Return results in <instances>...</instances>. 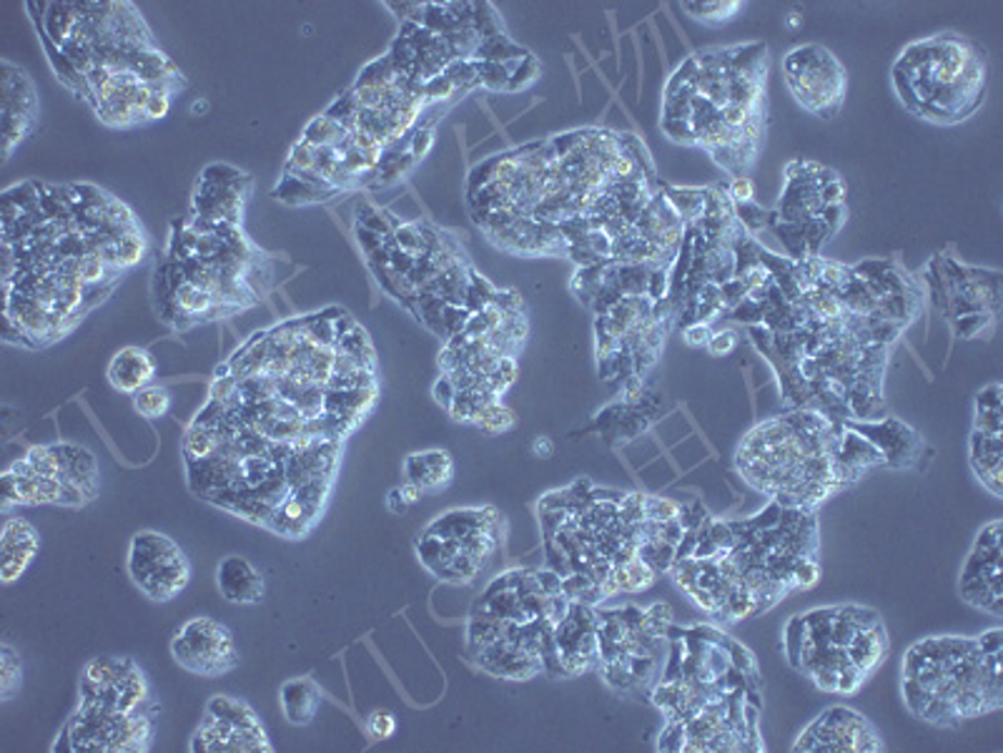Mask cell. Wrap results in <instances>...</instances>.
<instances>
[{
    "label": "cell",
    "instance_id": "2",
    "mask_svg": "<svg viewBox=\"0 0 1003 753\" xmlns=\"http://www.w3.org/2000/svg\"><path fill=\"white\" fill-rule=\"evenodd\" d=\"M874 468H888L874 442L813 409L758 422L735 449V470L747 485L808 513Z\"/></svg>",
    "mask_w": 1003,
    "mask_h": 753
},
{
    "label": "cell",
    "instance_id": "4",
    "mask_svg": "<svg viewBox=\"0 0 1003 753\" xmlns=\"http://www.w3.org/2000/svg\"><path fill=\"white\" fill-rule=\"evenodd\" d=\"M989 84V53L961 33L911 40L891 65V86L903 109L933 126H958L971 119Z\"/></svg>",
    "mask_w": 1003,
    "mask_h": 753
},
{
    "label": "cell",
    "instance_id": "27",
    "mask_svg": "<svg viewBox=\"0 0 1003 753\" xmlns=\"http://www.w3.org/2000/svg\"><path fill=\"white\" fill-rule=\"evenodd\" d=\"M274 199L289 203V207H307V203H322L332 199L324 188L304 182L299 176H282V182L274 188Z\"/></svg>",
    "mask_w": 1003,
    "mask_h": 753
},
{
    "label": "cell",
    "instance_id": "45",
    "mask_svg": "<svg viewBox=\"0 0 1003 753\" xmlns=\"http://www.w3.org/2000/svg\"><path fill=\"white\" fill-rule=\"evenodd\" d=\"M532 453L537 455V457H553V453H555L553 440H549V437H542V435H540V437H534V442H532Z\"/></svg>",
    "mask_w": 1003,
    "mask_h": 753
},
{
    "label": "cell",
    "instance_id": "25",
    "mask_svg": "<svg viewBox=\"0 0 1003 753\" xmlns=\"http://www.w3.org/2000/svg\"><path fill=\"white\" fill-rule=\"evenodd\" d=\"M134 666H136L134 658L106 656V658L88 661L84 668V678H81V699L113 689V686H116Z\"/></svg>",
    "mask_w": 1003,
    "mask_h": 753
},
{
    "label": "cell",
    "instance_id": "46",
    "mask_svg": "<svg viewBox=\"0 0 1003 753\" xmlns=\"http://www.w3.org/2000/svg\"><path fill=\"white\" fill-rule=\"evenodd\" d=\"M386 507H389V513H394V515H401L407 510V503L401 501L399 490H392L389 497H386Z\"/></svg>",
    "mask_w": 1003,
    "mask_h": 753
},
{
    "label": "cell",
    "instance_id": "42",
    "mask_svg": "<svg viewBox=\"0 0 1003 753\" xmlns=\"http://www.w3.org/2000/svg\"><path fill=\"white\" fill-rule=\"evenodd\" d=\"M713 337V326L708 322H693L682 326V342L688 347H708Z\"/></svg>",
    "mask_w": 1003,
    "mask_h": 753
},
{
    "label": "cell",
    "instance_id": "11",
    "mask_svg": "<svg viewBox=\"0 0 1003 753\" xmlns=\"http://www.w3.org/2000/svg\"><path fill=\"white\" fill-rule=\"evenodd\" d=\"M597 605L570 601L560 624L553 628L545 649V674L553 678H572L597 670Z\"/></svg>",
    "mask_w": 1003,
    "mask_h": 753
},
{
    "label": "cell",
    "instance_id": "6",
    "mask_svg": "<svg viewBox=\"0 0 1003 753\" xmlns=\"http://www.w3.org/2000/svg\"><path fill=\"white\" fill-rule=\"evenodd\" d=\"M505 520L495 507H459L439 515L417 538L419 563L434 578L470 585L502 543Z\"/></svg>",
    "mask_w": 1003,
    "mask_h": 753
},
{
    "label": "cell",
    "instance_id": "41",
    "mask_svg": "<svg viewBox=\"0 0 1003 753\" xmlns=\"http://www.w3.org/2000/svg\"><path fill=\"white\" fill-rule=\"evenodd\" d=\"M740 345V337H738V332L733 330H718V332H713V337L708 342V349L710 355L715 357H726L730 355V351H733L735 347Z\"/></svg>",
    "mask_w": 1003,
    "mask_h": 753
},
{
    "label": "cell",
    "instance_id": "3",
    "mask_svg": "<svg viewBox=\"0 0 1003 753\" xmlns=\"http://www.w3.org/2000/svg\"><path fill=\"white\" fill-rule=\"evenodd\" d=\"M903 699L920 721L958 726L1001 708V628L976 638L936 635L911 645Z\"/></svg>",
    "mask_w": 1003,
    "mask_h": 753
},
{
    "label": "cell",
    "instance_id": "48",
    "mask_svg": "<svg viewBox=\"0 0 1003 753\" xmlns=\"http://www.w3.org/2000/svg\"><path fill=\"white\" fill-rule=\"evenodd\" d=\"M801 23H803V18H801V15H797V13L788 15V28H797V26H801Z\"/></svg>",
    "mask_w": 1003,
    "mask_h": 753
},
{
    "label": "cell",
    "instance_id": "7",
    "mask_svg": "<svg viewBox=\"0 0 1003 753\" xmlns=\"http://www.w3.org/2000/svg\"><path fill=\"white\" fill-rule=\"evenodd\" d=\"M783 81L795 103L816 119L841 113L849 94V73L833 51L820 44H803L783 55Z\"/></svg>",
    "mask_w": 1003,
    "mask_h": 753
},
{
    "label": "cell",
    "instance_id": "15",
    "mask_svg": "<svg viewBox=\"0 0 1003 753\" xmlns=\"http://www.w3.org/2000/svg\"><path fill=\"white\" fill-rule=\"evenodd\" d=\"M251 192V176L226 163H211L203 169L194 188L191 217L242 226L244 203Z\"/></svg>",
    "mask_w": 1003,
    "mask_h": 753
},
{
    "label": "cell",
    "instance_id": "14",
    "mask_svg": "<svg viewBox=\"0 0 1003 753\" xmlns=\"http://www.w3.org/2000/svg\"><path fill=\"white\" fill-rule=\"evenodd\" d=\"M793 751H883V741L874 726L853 708L833 706L820 714L797 736Z\"/></svg>",
    "mask_w": 1003,
    "mask_h": 753
},
{
    "label": "cell",
    "instance_id": "9",
    "mask_svg": "<svg viewBox=\"0 0 1003 753\" xmlns=\"http://www.w3.org/2000/svg\"><path fill=\"white\" fill-rule=\"evenodd\" d=\"M153 714H121L81 703L65 726L69 751L78 753H138L151 749Z\"/></svg>",
    "mask_w": 1003,
    "mask_h": 753
},
{
    "label": "cell",
    "instance_id": "23",
    "mask_svg": "<svg viewBox=\"0 0 1003 753\" xmlns=\"http://www.w3.org/2000/svg\"><path fill=\"white\" fill-rule=\"evenodd\" d=\"M282 711L286 721L294 726H307L317 718L322 706V689L311 678H292L282 686Z\"/></svg>",
    "mask_w": 1003,
    "mask_h": 753
},
{
    "label": "cell",
    "instance_id": "24",
    "mask_svg": "<svg viewBox=\"0 0 1003 753\" xmlns=\"http://www.w3.org/2000/svg\"><path fill=\"white\" fill-rule=\"evenodd\" d=\"M3 113H18V116H38V96L26 71L11 61H3Z\"/></svg>",
    "mask_w": 1003,
    "mask_h": 753
},
{
    "label": "cell",
    "instance_id": "38",
    "mask_svg": "<svg viewBox=\"0 0 1003 753\" xmlns=\"http://www.w3.org/2000/svg\"><path fill=\"white\" fill-rule=\"evenodd\" d=\"M434 124H437V119H422V124L412 131V138H409V153H412L417 161H422L426 153L432 151Z\"/></svg>",
    "mask_w": 1003,
    "mask_h": 753
},
{
    "label": "cell",
    "instance_id": "5",
    "mask_svg": "<svg viewBox=\"0 0 1003 753\" xmlns=\"http://www.w3.org/2000/svg\"><path fill=\"white\" fill-rule=\"evenodd\" d=\"M845 221V182L816 161H791L776 209L766 211V229L783 242L791 259L818 257Z\"/></svg>",
    "mask_w": 1003,
    "mask_h": 753
},
{
    "label": "cell",
    "instance_id": "17",
    "mask_svg": "<svg viewBox=\"0 0 1003 753\" xmlns=\"http://www.w3.org/2000/svg\"><path fill=\"white\" fill-rule=\"evenodd\" d=\"M191 751H274L264 726H234L203 714L201 726L196 728L191 739Z\"/></svg>",
    "mask_w": 1003,
    "mask_h": 753
},
{
    "label": "cell",
    "instance_id": "44",
    "mask_svg": "<svg viewBox=\"0 0 1003 753\" xmlns=\"http://www.w3.org/2000/svg\"><path fill=\"white\" fill-rule=\"evenodd\" d=\"M399 490V495H401V501L409 505H417L419 501H422V495H424V490L422 487H417L414 482H405V485L397 487Z\"/></svg>",
    "mask_w": 1003,
    "mask_h": 753
},
{
    "label": "cell",
    "instance_id": "40",
    "mask_svg": "<svg viewBox=\"0 0 1003 753\" xmlns=\"http://www.w3.org/2000/svg\"><path fill=\"white\" fill-rule=\"evenodd\" d=\"M174 96L171 91H151L148 94V101L144 106V116L146 121H161L169 116L171 103H174Z\"/></svg>",
    "mask_w": 1003,
    "mask_h": 753
},
{
    "label": "cell",
    "instance_id": "22",
    "mask_svg": "<svg viewBox=\"0 0 1003 753\" xmlns=\"http://www.w3.org/2000/svg\"><path fill=\"white\" fill-rule=\"evenodd\" d=\"M407 482H414L424 493H437L455 480V457L447 449H424L405 460Z\"/></svg>",
    "mask_w": 1003,
    "mask_h": 753
},
{
    "label": "cell",
    "instance_id": "19",
    "mask_svg": "<svg viewBox=\"0 0 1003 753\" xmlns=\"http://www.w3.org/2000/svg\"><path fill=\"white\" fill-rule=\"evenodd\" d=\"M216 585L221 597L234 605H259L264 601L267 585L261 572L246 558L228 555L216 568Z\"/></svg>",
    "mask_w": 1003,
    "mask_h": 753
},
{
    "label": "cell",
    "instance_id": "34",
    "mask_svg": "<svg viewBox=\"0 0 1003 753\" xmlns=\"http://www.w3.org/2000/svg\"><path fill=\"white\" fill-rule=\"evenodd\" d=\"M146 254H148V236L141 226L131 229V232H126L119 239V264L123 272H128V269L141 264V261L146 259Z\"/></svg>",
    "mask_w": 1003,
    "mask_h": 753
},
{
    "label": "cell",
    "instance_id": "18",
    "mask_svg": "<svg viewBox=\"0 0 1003 753\" xmlns=\"http://www.w3.org/2000/svg\"><path fill=\"white\" fill-rule=\"evenodd\" d=\"M38 547V530L28 520L8 515V520L3 522V538H0V558H3L0 560V576H3V583H13L30 568Z\"/></svg>",
    "mask_w": 1003,
    "mask_h": 753
},
{
    "label": "cell",
    "instance_id": "32",
    "mask_svg": "<svg viewBox=\"0 0 1003 753\" xmlns=\"http://www.w3.org/2000/svg\"><path fill=\"white\" fill-rule=\"evenodd\" d=\"M171 403H174V397H171V392L166 387H161V384H148V387L138 390L134 395V409L141 417H146V420H161V417H166L171 412Z\"/></svg>",
    "mask_w": 1003,
    "mask_h": 753
},
{
    "label": "cell",
    "instance_id": "29",
    "mask_svg": "<svg viewBox=\"0 0 1003 753\" xmlns=\"http://www.w3.org/2000/svg\"><path fill=\"white\" fill-rule=\"evenodd\" d=\"M682 11H685L690 18L697 23H705V26H726L733 18H738L740 11H745L743 3L738 0H715V3H682Z\"/></svg>",
    "mask_w": 1003,
    "mask_h": 753
},
{
    "label": "cell",
    "instance_id": "39",
    "mask_svg": "<svg viewBox=\"0 0 1003 753\" xmlns=\"http://www.w3.org/2000/svg\"><path fill=\"white\" fill-rule=\"evenodd\" d=\"M394 731H397V716H394L392 711L376 708V711H372V714H369L367 733L372 736V739H376V741L392 739Z\"/></svg>",
    "mask_w": 1003,
    "mask_h": 753
},
{
    "label": "cell",
    "instance_id": "13",
    "mask_svg": "<svg viewBox=\"0 0 1003 753\" xmlns=\"http://www.w3.org/2000/svg\"><path fill=\"white\" fill-rule=\"evenodd\" d=\"M961 595L978 610L1001 616V520L978 530L976 543L961 570Z\"/></svg>",
    "mask_w": 1003,
    "mask_h": 753
},
{
    "label": "cell",
    "instance_id": "10",
    "mask_svg": "<svg viewBox=\"0 0 1003 753\" xmlns=\"http://www.w3.org/2000/svg\"><path fill=\"white\" fill-rule=\"evenodd\" d=\"M128 576L156 603L174 601L191 580V563L169 535L144 530L131 538Z\"/></svg>",
    "mask_w": 1003,
    "mask_h": 753
},
{
    "label": "cell",
    "instance_id": "8",
    "mask_svg": "<svg viewBox=\"0 0 1003 753\" xmlns=\"http://www.w3.org/2000/svg\"><path fill=\"white\" fill-rule=\"evenodd\" d=\"M941 309L958 337L974 340L1001 314V274L941 259Z\"/></svg>",
    "mask_w": 1003,
    "mask_h": 753
},
{
    "label": "cell",
    "instance_id": "37",
    "mask_svg": "<svg viewBox=\"0 0 1003 753\" xmlns=\"http://www.w3.org/2000/svg\"><path fill=\"white\" fill-rule=\"evenodd\" d=\"M314 166H317V146H311V144L304 141V138H299V141L292 146L289 159H286L284 174L286 176L314 174Z\"/></svg>",
    "mask_w": 1003,
    "mask_h": 753
},
{
    "label": "cell",
    "instance_id": "16",
    "mask_svg": "<svg viewBox=\"0 0 1003 753\" xmlns=\"http://www.w3.org/2000/svg\"><path fill=\"white\" fill-rule=\"evenodd\" d=\"M849 428L860 432L863 437L874 442L886 457L888 468H911L924 455V440H920L908 424L895 417H881L874 422H845Z\"/></svg>",
    "mask_w": 1003,
    "mask_h": 753
},
{
    "label": "cell",
    "instance_id": "21",
    "mask_svg": "<svg viewBox=\"0 0 1003 753\" xmlns=\"http://www.w3.org/2000/svg\"><path fill=\"white\" fill-rule=\"evenodd\" d=\"M1001 435L996 432L974 430L971 442H968V462L981 485L989 490L993 497L1003 495V478H1001Z\"/></svg>",
    "mask_w": 1003,
    "mask_h": 753
},
{
    "label": "cell",
    "instance_id": "35",
    "mask_svg": "<svg viewBox=\"0 0 1003 753\" xmlns=\"http://www.w3.org/2000/svg\"><path fill=\"white\" fill-rule=\"evenodd\" d=\"M515 422H517V417H515L512 409H509L505 403H495V405H490L487 409H484L480 417H476L474 428H480L482 432H487V435H502V432L512 430Z\"/></svg>",
    "mask_w": 1003,
    "mask_h": 753
},
{
    "label": "cell",
    "instance_id": "28",
    "mask_svg": "<svg viewBox=\"0 0 1003 753\" xmlns=\"http://www.w3.org/2000/svg\"><path fill=\"white\" fill-rule=\"evenodd\" d=\"M1001 384H991V387L981 390L976 395V420L974 430L996 432L1003 435V417H1001Z\"/></svg>",
    "mask_w": 1003,
    "mask_h": 753
},
{
    "label": "cell",
    "instance_id": "43",
    "mask_svg": "<svg viewBox=\"0 0 1003 753\" xmlns=\"http://www.w3.org/2000/svg\"><path fill=\"white\" fill-rule=\"evenodd\" d=\"M728 196H730V201L735 203V207H740V203H751L753 196H755L753 178L751 176H735L733 182H730V186H728Z\"/></svg>",
    "mask_w": 1003,
    "mask_h": 753
},
{
    "label": "cell",
    "instance_id": "47",
    "mask_svg": "<svg viewBox=\"0 0 1003 753\" xmlns=\"http://www.w3.org/2000/svg\"><path fill=\"white\" fill-rule=\"evenodd\" d=\"M209 109H211V106H209L207 98H201V101H194L191 113H194V116H203V113H209Z\"/></svg>",
    "mask_w": 1003,
    "mask_h": 753
},
{
    "label": "cell",
    "instance_id": "20",
    "mask_svg": "<svg viewBox=\"0 0 1003 753\" xmlns=\"http://www.w3.org/2000/svg\"><path fill=\"white\" fill-rule=\"evenodd\" d=\"M156 365L153 355L144 347H123L116 355L111 357L109 370H106V376H109L111 387L123 392V395L134 397L138 390L148 387L156 380Z\"/></svg>",
    "mask_w": 1003,
    "mask_h": 753
},
{
    "label": "cell",
    "instance_id": "26",
    "mask_svg": "<svg viewBox=\"0 0 1003 753\" xmlns=\"http://www.w3.org/2000/svg\"><path fill=\"white\" fill-rule=\"evenodd\" d=\"M81 23H84L81 3H48L44 13V36L55 48H61L76 38Z\"/></svg>",
    "mask_w": 1003,
    "mask_h": 753
},
{
    "label": "cell",
    "instance_id": "30",
    "mask_svg": "<svg viewBox=\"0 0 1003 753\" xmlns=\"http://www.w3.org/2000/svg\"><path fill=\"white\" fill-rule=\"evenodd\" d=\"M203 714L221 718V721L234 724V726H259V716L246 706L244 701L232 699V695H211Z\"/></svg>",
    "mask_w": 1003,
    "mask_h": 753
},
{
    "label": "cell",
    "instance_id": "1",
    "mask_svg": "<svg viewBox=\"0 0 1003 753\" xmlns=\"http://www.w3.org/2000/svg\"><path fill=\"white\" fill-rule=\"evenodd\" d=\"M768 69L766 44L695 51L665 86V136L708 151L733 178L747 176L766 134Z\"/></svg>",
    "mask_w": 1003,
    "mask_h": 753
},
{
    "label": "cell",
    "instance_id": "31",
    "mask_svg": "<svg viewBox=\"0 0 1003 753\" xmlns=\"http://www.w3.org/2000/svg\"><path fill=\"white\" fill-rule=\"evenodd\" d=\"M349 136L351 134L339 124V121L329 116V113H322V116H317L307 128H304L301 138L307 144L317 146V149H336V146L347 141Z\"/></svg>",
    "mask_w": 1003,
    "mask_h": 753
},
{
    "label": "cell",
    "instance_id": "33",
    "mask_svg": "<svg viewBox=\"0 0 1003 753\" xmlns=\"http://www.w3.org/2000/svg\"><path fill=\"white\" fill-rule=\"evenodd\" d=\"M23 683V666L18 653H15L11 645L3 643L0 649V693H3V701L13 699L15 691H21Z\"/></svg>",
    "mask_w": 1003,
    "mask_h": 753
},
{
    "label": "cell",
    "instance_id": "36",
    "mask_svg": "<svg viewBox=\"0 0 1003 753\" xmlns=\"http://www.w3.org/2000/svg\"><path fill=\"white\" fill-rule=\"evenodd\" d=\"M33 126H36V119L18 116V113H3V157L5 159L11 157L15 146H18L23 138L30 134Z\"/></svg>",
    "mask_w": 1003,
    "mask_h": 753
},
{
    "label": "cell",
    "instance_id": "12",
    "mask_svg": "<svg viewBox=\"0 0 1003 753\" xmlns=\"http://www.w3.org/2000/svg\"><path fill=\"white\" fill-rule=\"evenodd\" d=\"M171 656L181 668L201 678L224 676L242 661L232 630L209 616H196L176 630Z\"/></svg>",
    "mask_w": 1003,
    "mask_h": 753
}]
</instances>
